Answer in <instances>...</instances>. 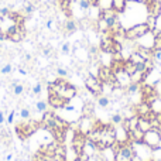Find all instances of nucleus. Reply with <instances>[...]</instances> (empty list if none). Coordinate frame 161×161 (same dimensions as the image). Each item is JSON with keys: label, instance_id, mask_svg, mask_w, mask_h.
Segmentation results:
<instances>
[{"label": "nucleus", "instance_id": "14", "mask_svg": "<svg viewBox=\"0 0 161 161\" xmlns=\"http://www.w3.org/2000/svg\"><path fill=\"white\" fill-rule=\"evenodd\" d=\"M114 134H116V142L120 143V144H125V143H130L129 142V131L123 127L122 125L117 126L114 129Z\"/></svg>", "mask_w": 161, "mask_h": 161}, {"label": "nucleus", "instance_id": "17", "mask_svg": "<svg viewBox=\"0 0 161 161\" xmlns=\"http://www.w3.org/2000/svg\"><path fill=\"white\" fill-rule=\"evenodd\" d=\"M24 92H25L24 83L20 82V80H14L13 85H11V93H13V96H21Z\"/></svg>", "mask_w": 161, "mask_h": 161}, {"label": "nucleus", "instance_id": "18", "mask_svg": "<svg viewBox=\"0 0 161 161\" xmlns=\"http://www.w3.org/2000/svg\"><path fill=\"white\" fill-rule=\"evenodd\" d=\"M58 7L62 10V13L67 17L72 16V10H71V0H58Z\"/></svg>", "mask_w": 161, "mask_h": 161}, {"label": "nucleus", "instance_id": "27", "mask_svg": "<svg viewBox=\"0 0 161 161\" xmlns=\"http://www.w3.org/2000/svg\"><path fill=\"white\" fill-rule=\"evenodd\" d=\"M123 120H125V116L122 113H113L110 116V123L114 126H120L123 123Z\"/></svg>", "mask_w": 161, "mask_h": 161}, {"label": "nucleus", "instance_id": "34", "mask_svg": "<svg viewBox=\"0 0 161 161\" xmlns=\"http://www.w3.org/2000/svg\"><path fill=\"white\" fill-rule=\"evenodd\" d=\"M54 72H55V75L59 76V78H67L68 76V71H67V68H64V67H57Z\"/></svg>", "mask_w": 161, "mask_h": 161}, {"label": "nucleus", "instance_id": "48", "mask_svg": "<svg viewBox=\"0 0 161 161\" xmlns=\"http://www.w3.org/2000/svg\"><path fill=\"white\" fill-rule=\"evenodd\" d=\"M131 161H143L142 158H140V157L139 156H137V154L136 153H134V156H133V158H131Z\"/></svg>", "mask_w": 161, "mask_h": 161}, {"label": "nucleus", "instance_id": "12", "mask_svg": "<svg viewBox=\"0 0 161 161\" xmlns=\"http://www.w3.org/2000/svg\"><path fill=\"white\" fill-rule=\"evenodd\" d=\"M150 112H151V105L148 102L142 100L140 103L134 105V113H136L139 117H146L148 113H150Z\"/></svg>", "mask_w": 161, "mask_h": 161}, {"label": "nucleus", "instance_id": "31", "mask_svg": "<svg viewBox=\"0 0 161 161\" xmlns=\"http://www.w3.org/2000/svg\"><path fill=\"white\" fill-rule=\"evenodd\" d=\"M96 7L99 10H106V8H112V0H97Z\"/></svg>", "mask_w": 161, "mask_h": 161}, {"label": "nucleus", "instance_id": "42", "mask_svg": "<svg viewBox=\"0 0 161 161\" xmlns=\"http://www.w3.org/2000/svg\"><path fill=\"white\" fill-rule=\"evenodd\" d=\"M45 27H47L48 30H51V31L55 30V21H54V19H48L47 23H45Z\"/></svg>", "mask_w": 161, "mask_h": 161}, {"label": "nucleus", "instance_id": "39", "mask_svg": "<svg viewBox=\"0 0 161 161\" xmlns=\"http://www.w3.org/2000/svg\"><path fill=\"white\" fill-rule=\"evenodd\" d=\"M76 2H78L79 8H82V10H89V8L92 7V4H91L89 0H76Z\"/></svg>", "mask_w": 161, "mask_h": 161}, {"label": "nucleus", "instance_id": "10", "mask_svg": "<svg viewBox=\"0 0 161 161\" xmlns=\"http://www.w3.org/2000/svg\"><path fill=\"white\" fill-rule=\"evenodd\" d=\"M25 37V28L23 24H17L16 28L7 36V40H10L11 42H21Z\"/></svg>", "mask_w": 161, "mask_h": 161}, {"label": "nucleus", "instance_id": "28", "mask_svg": "<svg viewBox=\"0 0 161 161\" xmlns=\"http://www.w3.org/2000/svg\"><path fill=\"white\" fill-rule=\"evenodd\" d=\"M123 69H125L129 75H131L133 72H136V65L131 61H129V59H125V62H123Z\"/></svg>", "mask_w": 161, "mask_h": 161}, {"label": "nucleus", "instance_id": "15", "mask_svg": "<svg viewBox=\"0 0 161 161\" xmlns=\"http://www.w3.org/2000/svg\"><path fill=\"white\" fill-rule=\"evenodd\" d=\"M67 103V100L59 97L58 95H48V105L53 106L54 109H62Z\"/></svg>", "mask_w": 161, "mask_h": 161}, {"label": "nucleus", "instance_id": "38", "mask_svg": "<svg viewBox=\"0 0 161 161\" xmlns=\"http://www.w3.org/2000/svg\"><path fill=\"white\" fill-rule=\"evenodd\" d=\"M41 92H42L41 82H36V85H34L33 89H31V93H33L34 96H38V95H41Z\"/></svg>", "mask_w": 161, "mask_h": 161}, {"label": "nucleus", "instance_id": "45", "mask_svg": "<svg viewBox=\"0 0 161 161\" xmlns=\"http://www.w3.org/2000/svg\"><path fill=\"white\" fill-rule=\"evenodd\" d=\"M4 120H6V116H4V112L3 110H0V126L4 123Z\"/></svg>", "mask_w": 161, "mask_h": 161}, {"label": "nucleus", "instance_id": "3", "mask_svg": "<svg viewBox=\"0 0 161 161\" xmlns=\"http://www.w3.org/2000/svg\"><path fill=\"white\" fill-rule=\"evenodd\" d=\"M148 25L146 23H142V24H136L133 27L125 30V37L127 41H137L140 37H143L144 34L148 33Z\"/></svg>", "mask_w": 161, "mask_h": 161}, {"label": "nucleus", "instance_id": "47", "mask_svg": "<svg viewBox=\"0 0 161 161\" xmlns=\"http://www.w3.org/2000/svg\"><path fill=\"white\" fill-rule=\"evenodd\" d=\"M19 74H20V75H23V76H25V75H27V71L23 69V68H19Z\"/></svg>", "mask_w": 161, "mask_h": 161}, {"label": "nucleus", "instance_id": "25", "mask_svg": "<svg viewBox=\"0 0 161 161\" xmlns=\"http://www.w3.org/2000/svg\"><path fill=\"white\" fill-rule=\"evenodd\" d=\"M146 24L148 25V30L151 33L157 30V17H153V16H147V20H146Z\"/></svg>", "mask_w": 161, "mask_h": 161}, {"label": "nucleus", "instance_id": "4", "mask_svg": "<svg viewBox=\"0 0 161 161\" xmlns=\"http://www.w3.org/2000/svg\"><path fill=\"white\" fill-rule=\"evenodd\" d=\"M134 156V147L131 143L120 144V147L114 153V161H131Z\"/></svg>", "mask_w": 161, "mask_h": 161}, {"label": "nucleus", "instance_id": "13", "mask_svg": "<svg viewBox=\"0 0 161 161\" xmlns=\"http://www.w3.org/2000/svg\"><path fill=\"white\" fill-rule=\"evenodd\" d=\"M59 144H62V143L54 140V142H51V143H48V144L42 146V147L40 148V153L45 154V156H48V157H54V156H55V151H57V148H58Z\"/></svg>", "mask_w": 161, "mask_h": 161}, {"label": "nucleus", "instance_id": "21", "mask_svg": "<svg viewBox=\"0 0 161 161\" xmlns=\"http://www.w3.org/2000/svg\"><path fill=\"white\" fill-rule=\"evenodd\" d=\"M139 129L146 133V131L153 129V125H151V122L147 119V117H139Z\"/></svg>", "mask_w": 161, "mask_h": 161}, {"label": "nucleus", "instance_id": "23", "mask_svg": "<svg viewBox=\"0 0 161 161\" xmlns=\"http://www.w3.org/2000/svg\"><path fill=\"white\" fill-rule=\"evenodd\" d=\"M140 83H136V82H131L130 85L127 86V88L125 89V93L129 95V96H133V95H136L137 92H140Z\"/></svg>", "mask_w": 161, "mask_h": 161}, {"label": "nucleus", "instance_id": "29", "mask_svg": "<svg viewBox=\"0 0 161 161\" xmlns=\"http://www.w3.org/2000/svg\"><path fill=\"white\" fill-rule=\"evenodd\" d=\"M127 59H129V61L133 62L134 65H136V64H142V62H144V61H146V59H143V58H142V55H140L139 53H136V51H133V53L130 54V57H129Z\"/></svg>", "mask_w": 161, "mask_h": 161}, {"label": "nucleus", "instance_id": "2", "mask_svg": "<svg viewBox=\"0 0 161 161\" xmlns=\"http://www.w3.org/2000/svg\"><path fill=\"white\" fill-rule=\"evenodd\" d=\"M143 144L151 148V151H157L161 147V129H151L146 131L143 136Z\"/></svg>", "mask_w": 161, "mask_h": 161}, {"label": "nucleus", "instance_id": "43", "mask_svg": "<svg viewBox=\"0 0 161 161\" xmlns=\"http://www.w3.org/2000/svg\"><path fill=\"white\" fill-rule=\"evenodd\" d=\"M154 91H156V93L161 97V80H156V83H154Z\"/></svg>", "mask_w": 161, "mask_h": 161}, {"label": "nucleus", "instance_id": "49", "mask_svg": "<svg viewBox=\"0 0 161 161\" xmlns=\"http://www.w3.org/2000/svg\"><path fill=\"white\" fill-rule=\"evenodd\" d=\"M127 2H129V0H127Z\"/></svg>", "mask_w": 161, "mask_h": 161}, {"label": "nucleus", "instance_id": "35", "mask_svg": "<svg viewBox=\"0 0 161 161\" xmlns=\"http://www.w3.org/2000/svg\"><path fill=\"white\" fill-rule=\"evenodd\" d=\"M10 72H13V65H11L10 62L4 64L2 68H0V74H2V75H8Z\"/></svg>", "mask_w": 161, "mask_h": 161}, {"label": "nucleus", "instance_id": "32", "mask_svg": "<svg viewBox=\"0 0 161 161\" xmlns=\"http://www.w3.org/2000/svg\"><path fill=\"white\" fill-rule=\"evenodd\" d=\"M93 103H86L82 108V116H93Z\"/></svg>", "mask_w": 161, "mask_h": 161}, {"label": "nucleus", "instance_id": "1", "mask_svg": "<svg viewBox=\"0 0 161 161\" xmlns=\"http://www.w3.org/2000/svg\"><path fill=\"white\" fill-rule=\"evenodd\" d=\"M40 127V122H36L33 119H28V120H24V122L19 123L16 127V133L19 134V137L21 140H25L28 139L30 136H33Z\"/></svg>", "mask_w": 161, "mask_h": 161}, {"label": "nucleus", "instance_id": "16", "mask_svg": "<svg viewBox=\"0 0 161 161\" xmlns=\"http://www.w3.org/2000/svg\"><path fill=\"white\" fill-rule=\"evenodd\" d=\"M134 51L136 53H139L140 55H142V58L143 59H153V54H154V51L151 50V48H147V47H142V45H136L134 47Z\"/></svg>", "mask_w": 161, "mask_h": 161}, {"label": "nucleus", "instance_id": "11", "mask_svg": "<svg viewBox=\"0 0 161 161\" xmlns=\"http://www.w3.org/2000/svg\"><path fill=\"white\" fill-rule=\"evenodd\" d=\"M147 13L148 16H153V17H158L161 16V2L160 0H148L147 3Z\"/></svg>", "mask_w": 161, "mask_h": 161}, {"label": "nucleus", "instance_id": "24", "mask_svg": "<svg viewBox=\"0 0 161 161\" xmlns=\"http://www.w3.org/2000/svg\"><path fill=\"white\" fill-rule=\"evenodd\" d=\"M48 102H45V100H37L36 103H34V108H36L37 112H40V113H45V112L48 110Z\"/></svg>", "mask_w": 161, "mask_h": 161}, {"label": "nucleus", "instance_id": "20", "mask_svg": "<svg viewBox=\"0 0 161 161\" xmlns=\"http://www.w3.org/2000/svg\"><path fill=\"white\" fill-rule=\"evenodd\" d=\"M127 6V0H112V8L117 11V13H123Z\"/></svg>", "mask_w": 161, "mask_h": 161}, {"label": "nucleus", "instance_id": "5", "mask_svg": "<svg viewBox=\"0 0 161 161\" xmlns=\"http://www.w3.org/2000/svg\"><path fill=\"white\" fill-rule=\"evenodd\" d=\"M85 86L89 91V93H92L93 96H100L103 93V83L97 76H93V75L86 76Z\"/></svg>", "mask_w": 161, "mask_h": 161}, {"label": "nucleus", "instance_id": "33", "mask_svg": "<svg viewBox=\"0 0 161 161\" xmlns=\"http://www.w3.org/2000/svg\"><path fill=\"white\" fill-rule=\"evenodd\" d=\"M72 51H74V47H72V44H71L69 41H65L64 44H62V47H61V54H64V55H69Z\"/></svg>", "mask_w": 161, "mask_h": 161}, {"label": "nucleus", "instance_id": "44", "mask_svg": "<svg viewBox=\"0 0 161 161\" xmlns=\"http://www.w3.org/2000/svg\"><path fill=\"white\" fill-rule=\"evenodd\" d=\"M8 14H10V8H8V7H3L2 10H0V17L8 16Z\"/></svg>", "mask_w": 161, "mask_h": 161}, {"label": "nucleus", "instance_id": "41", "mask_svg": "<svg viewBox=\"0 0 161 161\" xmlns=\"http://www.w3.org/2000/svg\"><path fill=\"white\" fill-rule=\"evenodd\" d=\"M14 119H16V112L11 110L10 113L7 114V125H8V126L13 125V123H14Z\"/></svg>", "mask_w": 161, "mask_h": 161}, {"label": "nucleus", "instance_id": "40", "mask_svg": "<svg viewBox=\"0 0 161 161\" xmlns=\"http://www.w3.org/2000/svg\"><path fill=\"white\" fill-rule=\"evenodd\" d=\"M153 51H161V38L156 36V40H154V44H153Z\"/></svg>", "mask_w": 161, "mask_h": 161}, {"label": "nucleus", "instance_id": "6", "mask_svg": "<svg viewBox=\"0 0 161 161\" xmlns=\"http://www.w3.org/2000/svg\"><path fill=\"white\" fill-rule=\"evenodd\" d=\"M86 142H88L86 134L80 133L79 130H75L74 137H72V142H71V147H72V150L75 151L76 156H80V154L83 153V148H85Z\"/></svg>", "mask_w": 161, "mask_h": 161}, {"label": "nucleus", "instance_id": "8", "mask_svg": "<svg viewBox=\"0 0 161 161\" xmlns=\"http://www.w3.org/2000/svg\"><path fill=\"white\" fill-rule=\"evenodd\" d=\"M99 17L105 19L109 23L110 28L119 21V13L114 8H106V10H99Z\"/></svg>", "mask_w": 161, "mask_h": 161}, {"label": "nucleus", "instance_id": "22", "mask_svg": "<svg viewBox=\"0 0 161 161\" xmlns=\"http://www.w3.org/2000/svg\"><path fill=\"white\" fill-rule=\"evenodd\" d=\"M64 28H65V33L67 34H72V33H75V31L78 30V25H76L75 20L68 19L67 21H65V24H64Z\"/></svg>", "mask_w": 161, "mask_h": 161}, {"label": "nucleus", "instance_id": "26", "mask_svg": "<svg viewBox=\"0 0 161 161\" xmlns=\"http://www.w3.org/2000/svg\"><path fill=\"white\" fill-rule=\"evenodd\" d=\"M34 10H36V6H34V3L25 2V4L23 6V16H31Z\"/></svg>", "mask_w": 161, "mask_h": 161}, {"label": "nucleus", "instance_id": "9", "mask_svg": "<svg viewBox=\"0 0 161 161\" xmlns=\"http://www.w3.org/2000/svg\"><path fill=\"white\" fill-rule=\"evenodd\" d=\"M113 74H114V78H116V82H117V86H119V88L126 89L131 83L130 75H129L123 68L122 69H119V71H116V72H113Z\"/></svg>", "mask_w": 161, "mask_h": 161}, {"label": "nucleus", "instance_id": "30", "mask_svg": "<svg viewBox=\"0 0 161 161\" xmlns=\"http://www.w3.org/2000/svg\"><path fill=\"white\" fill-rule=\"evenodd\" d=\"M97 106L99 108H108L109 105H110V99H109L108 96H103V95H100V96H97V100H96Z\"/></svg>", "mask_w": 161, "mask_h": 161}, {"label": "nucleus", "instance_id": "19", "mask_svg": "<svg viewBox=\"0 0 161 161\" xmlns=\"http://www.w3.org/2000/svg\"><path fill=\"white\" fill-rule=\"evenodd\" d=\"M96 30L99 31V33L102 34H106L110 31V25H109V23L106 21L105 19H102V17H99L96 21Z\"/></svg>", "mask_w": 161, "mask_h": 161}, {"label": "nucleus", "instance_id": "37", "mask_svg": "<svg viewBox=\"0 0 161 161\" xmlns=\"http://www.w3.org/2000/svg\"><path fill=\"white\" fill-rule=\"evenodd\" d=\"M33 161H53V157H48V156H45V154H42L38 151V153L34 156Z\"/></svg>", "mask_w": 161, "mask_h": 161}, {"label": "nucleus", "instance_id": "7", "mask_svg": "<svg viewBox=\"0 0 161 161\" xmlns=\"http://www.w3.org/2000/svg\"><path fill=\"white\" fill-rule=\"evenodd\" d=\"M97 122H95L93 116H80L79 122H78V126L79 127L76 130H79L80 133L83 134H88L91 130H93V127L96 126Z\"/></svg>", "mask_w": 161, "mask_h": 161}, {"label": "nucleus", "instance_id": "36", "mask_svg": "<svg viewBox=\"0 0 161 161\" xmlns=\"http://www.w3.org/2000/svg\"><path fill=\"white\" fill-rule=\"evenodd\" d=\"M19 116L21 117L23 120L31 119V112H30V109H28V108H21V110H20V114H19Z\"/></svg>", "mask_w": 161, "mask_h": 161}, {"label": "nucleus", "instance_id": "46", "mask_svg": "<svg viewBox=\"0 0 161 161\" xmlns=\"http://www.w3.org/2000/svg\"><path fill=\"white\" fill-rule=\"evenodd\" d=\"M129 2H133V3H142V4H146L148 0H129Z\"/></svg>", "mask_w": 161, "mask_h": 161}]
</instances>
